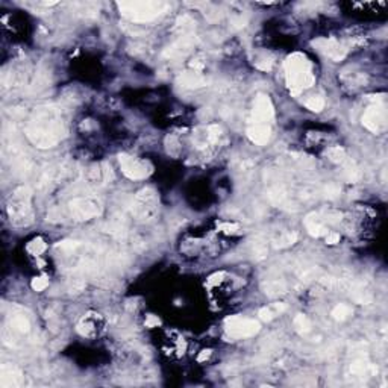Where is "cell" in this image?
I'll return each mask as SVG.
<instances>
[{"instance_id":"obj_32","label":"cell","mask_w":388,"mask_h":388,"mask_svg":"<svg viewBox=\"0 0 388 388\" xmlns=\"http://www.w3.org/2000/svg\"><path fill=\"white\" fill-rule=\"evenodd\" d=\"M325 193H326V197L329 199H335L340 196V187L335 185V184H328L326 188H325Z\"/></svg>"},{"instance_id":"obj_12","label":"cell","mask_w":388,"mask_h":388,"mask_svg":"<svg viewBox=\"0 0 388 388\" xmlns=\"http://www.w3.org/2000/svg\"><path fill=\"white\" fill-rule=\"evenodd\" d=\"M313 44H314V47H316L319 52H322L323 55L332 58L334 61H341V59L346 56V53H347L346 46L340 44V43H338L337 40H334V38H319V40H316Z\"/></svg>"},{"instance_id":"obj_35","label":"cell","mask_w":388,"mask_h":388,"mask_svg":"<svg viewBox=\"0 0 388 388\" xmlns=\"http://www.w3.org/2000/svg\"><path fill=\"white\" fill-rule=\"evenodd\" d=\"M340 241V235L335 232H328L326 234V243L328 244H337Z\"/></svg>"},{"instance_id":"obj_1","label":"cell","mask_w":388,"mask_h":388,"mask_svg":"<svg viewBox=\"0 0 388 388\" xmlns=\"http://www.w3.org/2000/svg\"><path fill=\"white\" fill-rule=\"evenodd\" d=\"M26 135L40 149L55 147L67 135L61 109L56 106L36 108L26 126Z\"/></svg>"},{"instance_id":"obj_24","label":"cell","mask_w":388,"mask_h":388,"mask_svg":"<svg viewBox=\"0 0 388 388\" xmlns=\"http://www.w3.org/2000/svg\"><path fill=\"white\" fill-rule=\"evenodd\" d=\"M293 325H294V328H296V331L299 332V334H308L309 331H311V320L306 317V316H303V314H297L296 316V319H294V322H293Z\"/></svg>"},{"instance_id":"obj_15","label":"cell","mask_w":388,"mask_h":388,"mask_svg":"<svg viewBox=\"0 0 388 388\" xmlns=\"http://www.w3.org/2000/svg\"><path fill=\"white\" fill-rule=\"evenodd\" d=\"M247 137L258 146H265L271 138V128L267 123H252L247 128Z\"/></svg>"},{"instance_id":"obj_19","label":"cell","mask_w":388,"mask_h":388,"mask_svg":"<svg viewBox=\"0 0 388 388\" xmlns=\"http://www.w3.org/2000/svg\"><path fill=\"white\" fill-rule=\"evenodd\" d=\"M287 309V305L285 303H271L262 309H259V319L262 322H271L275 317L281 316L284 311Z\"/></svg>"},{"instance_id":"obj_4","label":"cell","mask_w":388,"mask_h":388,"mask_svg":"<svg viewBox=\"0 0 388 388\" xmlns=\"http://www.w3.org/2000/svg\"><path fill=\"white\" fill-rule=\"evenodd\" d=\"M169 8L164 2H120L119 9L123 17L131 21L146 23L158 18Z\"/></svg>"},{"instance_id":"obj_7","label":"cell","mask_w":388,"mask_h":388,"mask_svg":"<svg viewBox=\"0 0 388 388\" xmlns=\"http://www.w3.org/2000/svg\"><path fill=\"white\" fill-rule=\"evenodd\" d=\"M67 209H68L70 217H73L77 221H85V220L94 218L102 211L100 203L93 197H74L73 200H70Z\"/></svg>"},{"instance_id":"obj_21","label":"cell","mask_w":388,"mask_h":388,"mask_svg":"<svg viewBox=\"0 0 388 388\" xmlns=\"http://www.w3.org/2000/svg\"><path fill=\"white\" fill-rule=\"evenodd\" d=\"M326 157L329 161L335 163V164H343L346 160H347V155H346V150L340 146H332L326 150Z\"/></svg>"},{"instance_id":"obj_18","label":"cell","mask_w":388,"mask_h":388,"mask_svg":"<svg viewBox=\"0 0 388 388\" xmlns=\"http://www.w3.org/2000/svg\"><path fill=\"white\" fill-rule=\"evenodd\" d=\"M305 226H306V230H308V234H309L311 237L319 238V237H322V235H326V234H328V230H326V227H325L323 220H322V218H320V215H319V214H316V212H313V214H308V215H306V218H305Z\"/></svg>"},{"instance_id":"obj_16","label":"cell","mask_w":388,"mask_h":388,"mask_svg":"<svg viewBox=\"0 0 388 388\" xmlns=\"http://www.w3.org/2000/svg\"><path fill=\"white\" fill-rule=\"evenodd\" d=\"M23 381V375L21 372L11 366V364H3L0 369V387L11 388L18 387Z\"/></svg>"},{"instance_id":"obj_8","label":"cell","mask_w":388,"mask_h":388,"mask_svg":"<svg viewBox=\"0 0 388 388\" xmlns=\"http://www.w3.org/2000/svg\"><path fill=\"white\" fill-rule=\"evenodd\" d=\"M119 163L122 167V172L126 178L132 179V181H138V179H146L150 173H152V166L146 161L137 160L134 157H129L126 153L119 155Z\"/></svg>"},{"instance_id":"obj_6","label":"cell","mask_w":388,"mask_h":388,"mask_svg":"<svg viewBox=\"0 0 388 388\" xmlns=\"http://www.w3.org/2000/svg\"><path fill=\"white\" fill-rule=\"evenodd\" d=\"M157 212H158V197L152 188H146L137 194L132 203V214L137 217V220H141V221L152 220Z\"/></svg>"},{"instance_id":"obj_13","label":"cell","mask_w":388,"mask_h":388,"mask_svg":"<svg viewBox=\"0 0 388 388\" xmlns=\"http://www.w3.org/2000/svg\"><path fill=\"white\" fill-rule=\"evenodd\" d=\"M111 175V167H108L105 163L94 164L87 170V184L93 187H102L109 182Z\"/></svg>"},{"instance_id":"obj_25","label":"cell","mask_w":388,"mask_h":388,"mask_svg":"<svg viewBox=\"0 0 388 388\" xmlns=\"http://www.w3.org/2000/svg\"><path fill=\"white\" fill-rule=\"evenodd\" d=\"M352 308L349 306V305H344V303H340V305H337L334 309H332V317L335 319V320H340V322H343V320H346V319H349L351 316H352Z\"/></svg>"},{"instance_id":"obj_37","label":"cell","mask_w":388,"mask_h":388,"mask_svg":"<svg viewBox=\"0 0 388 388\" xmlns=\"http://www.w3.org/2000/svg\"><path fill=\"white\" fill-rule=\"evenodd\" d=\"M221 229L224 232H234L235 229H238V224H234V223H224L221 224Z\"/></svg>"},{"instance_id":"obj_26","label":"cell","mask_w":388,"mask_h":388,"mask_svg":"<svg viewBox=\"0 0 388 388\" xmlns=\"http://www.w3.org/2000/svg\"><path fill=\"white\" fill-rule=\"evenodd\" d=\"M47 249V244L44 243V240L43 238H35V240H32L29 244H27V252L29 253H32V255H41L44 250Z\"/></svg>"},{"instance_id":"obj_9","label":"cell","mask_w":388,"mask_h":388,"mask_svg":"<svg viewBox=\"0 0 388 388\" xmlns=\"http://www.w3.org/2000/svg\"><path fill=\"white\" fill-rule=\"evenodd\" d=\"M363 125L373 134H379L387 126V112L382 105H372L363 115Z\"/></svg>"},{"instance_id":"obj_23","label":"cell","mask_w":388,"mask_h":388,"mask_svg":"<svg viewBox=\"0 0 388 388\" xmlns=\"http://www.w3.org/2000/svg\"><path fill=\"white\" fill-rule=\"evenodd\" d=\"M77 331L84 337H93L97 332V323L94 320H90V317H84L82 322L77 325Z\"/></svg>"},{"instance_id":"obj_14","label":"cell","mask_w":388,"mask_h":388,"mask_svg":"<svg viewBox=\"0 0 388 388\" xmlns=\"http://www.w3.org/2000/svg\"><path fill=\"white\" fill-rule=\"evenodd\" d=\"M194 46V36L193 35H184L181 36L176 43H173L172 46H169L166 50H164V58H170V59H175V58H181V56H185Z\"/></svg>"},{"instance_id":"obj_38","label":"cell","mask_w":388,"mask_h":388,"mask_svg":"<svg viewBox=\"0 0 388 388\" xmlns=\"http://www.w3.org/2000/svg\"><path fill=\"white\" fill-rule=\"evenodd\" d=\"M209 355H211V351H202V354L199 355V361H203V360H206V358H209Z\"/></svg>"},{"instance_id":"obj_34","label":"cell","mask_w":388,"mask_h":388,"mask_svg":"<svg viewBox=\"0 0 388 388\" xmlns=\"http://www.w3.org/2000/svg\"><path fill=\"white\" fill-rule=\"evenodd\" d=\"M223 273H215V275H212V276H209V279H208V285L209 287H212V285H215V284H220L221 282V279H223Z\"/></svg>"},{"instance_id":"obj_29","label":"cell","mask_w":388,"mask_h":388,"mask_svg":"<svg viewBox=\"0 0 388 388\" xmlns=\"http://www.w3.org/2000/svg\"><path fill=\"white\" fill-rule=\"evenodd\" d=\"M367 369H369V364L364 360H357L355 363H352V367H351L352 373L355 375H366Z\"/></svg>"},{"instance_id":"obj_3","label":"cell","mask_w":388,"mask_h":388,"mask_svg":"<svg viewBox=\"0 0 388 388\" xmlns=\"http://www.w3.org/2000/svg\"><path fill=\"white\" fill-rule=\"evenodd\" d=\"M8 217L17 227L29 226L33 221L32 190L27 185L18 187L8 202Z\"/></svg>"},{"instance_id":"obj_27","label":"cell","mask_w":388,"mask_h":388,"mask_svg":"<svg viewBox=\"0 0 388 388\" xmlns=\"http://www.w3.org/2000/svg\"><path fill=\"white\" fill-rule=\"evenodd\" d=\"M306 108L313 112H320L325 108V100L320 96H311L306 100Z\"/></svg>"},{"instance_id":"obj_36","label":"cell","mask_w":388,"mask_h":388,"mask_svg":"<svg viewBox=\"0 0 388 388\" xmlns=\"http://www.w3.org/2000/svg\"><path fill=\"white\" fill-rule=\"evenodd\" d=\"M160 325V319L155 317V316H149L147 320H146V326L147 328H153V326H158Z\"/></svg>"},{"instance_id":"obj_31","label":"cell","mask_w":388,"mask_h":388,"mask_svg":"<svg viewBox=\"0 0 388 388\" xmlns=\"http://www.w3.org/2000/svg\"><path fill=\"white\" fill-rule=\"evenodd\" d=\"M194 21L190 18V17H187V15H184V17H181L179 20H178V23H176V27L178 29H182V32H187V30H190L191 27H193Z\"/></svg>"},{"instance_id":"obj_10","label":"cell","mask_w":388,"mask_h":388,"mask_svg":"<svg viewBox=\"0 0 388 388\" xmlns=\"http://www.w3.org/2000/svg\"><path fill=\"white\" fill-rule=\"evenodd\" d=\"M30 331V322L29 317L23 313L12 311L11 316H8V323L3 331V340L5 343L12 337V334H27Z\"/></svg>"},{"instance_id":"obj_2","label":"cell","mask_w":388,"mask_h":388,"mask_svg":"<svg viewBox=\"0 0 388 388\" xmlns=\"http://www.w3.org/2000/svg\"><path fill=\"white\" fill-rule=\"evenodd\" d=\"M285 77L293 96H297L302 90L313 87L316 81L311 70V62L303 53H293L287 58Z\"/></svg>"},{"instance_id":"obj_11","label":"cell","mask_w":388,"mask_h":388,"mask_svg":"<svg viewBox=\"0 0 388 388\" xmlns=\"http://www.w3.org/2000/svg\"><path fill=\"white\" fill-rule=\"evenodd\" d=\"M252 115H253L252 123H267L273 119L275 108H273V103L267 94H259L255 99Z\"/></svg>"},{"instance_id":"obj_20","label":"cell","mask_w":388,"mask_h":388,"mask_svg":"<svg viewBox=\"0 0 388 388\" xmlns=\"http://www.w3.org/2000/svg\"><path fill=\"white\" fill-rule=\"evenodd\" d=\"M343 167H344V178L349 182H358L361 179V172H360V169L357 167V164L354 161L346 160L343 163Z\"/></svg>"},{"instance_id":"obj_17","label":"cell","mask_w":388,"mask_h":388,"mask_svg":"<svg viewBox=\"0 0 388 388\" xmlns=\"http://www.w3.org/2000/svg\"><path fill=\"white\" fill-rule=\"evenodd\" d=\"M176 84L182 88H199L206 85V77H203L199 71H184L178 76Z\"/></svg>"},{"instance_id":"obj_33","label":"cell","mask_w":388,"mask_h":388,"mask_svg":"<svg viewBox=\"0 0 388 388\" xmlns=\"http://www.w3.org/2000/svg\"><path fill=\"white\" fill-rule=\"evenodd\" d=\"M271 64H273V62H271L270 59H265V58H264V59H261V61H256L255 65H256L259 70H270V68H271Z\"/></svg>"},{"instance_id":"obj_5","label":"cell","mask_w":388,"mask_h":388,"mask_svg":"<svg viewBox=\"0 0 388 388\" xmlns=\"http://www.w3.org/2000/svg\"><path fill=\"white\" fill-rule=\"evenodd\" d=\"M259 329H261L259 322H256L253 319H246V317H240V316H230V317H227L224 320V331L234 340L253 337V335H256L259 332Z\"/></svg>"},{"instance_id":"obj_22","label":"cell","mask_w":388,"mask_h":388,"mask_svg":"<svg viewBox=\"0 0 388 388\" xmlns=\"http://www.w3.org/2000/svg\"><path fill=\"white\" fill-rule=\"evenodd\" d=\"M264 290L268 296H278L287 291V285L279 279H271L267 281V284H264Z\"/></svg>"},{"instance_id":"obj_30","label":"cell","mask_w":388,"mask_h":388,"mask_svg":"<svg viewBox=\"0 0 388 388\" xmlns=\"http://www.w3.org/2000/svg\"><path fill=\"white\" fill-rule=\"evenodd\" d=\"M32 288L35 290V291H43V290H46L47 287H49V279L46 278V276H40V278H33V281H32Z\"/></svg>"},{"instance_id":"obj_28","label":"cell","mask_w":388,"mask_h":388,"mask_svg":"<svg viewBox=\"0 0 388 388\" xmlns=\"http://www.w3.org/2000/svg\"><path fill=\"white\" fill-rule=\"evenodd\" d=\"M297 240V234H285V235H282V237H279V240H276V243H275V246L276 247H288V246H291V244H294V241Z\"/></svg>"}]
</instances>
